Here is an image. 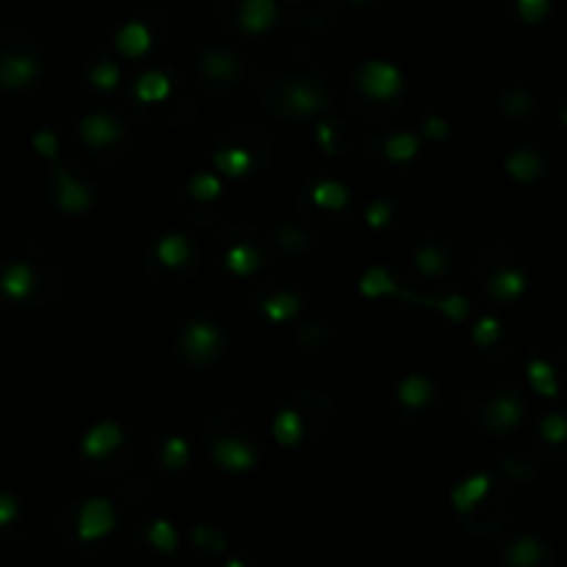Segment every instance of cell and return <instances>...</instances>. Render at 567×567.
<instances>
[{
  "label": "cell",
  "instance_id": "cell-12",
  "mask_svg": "<svg viewBox=\"0 0 567 567\" xmlns=\"http://www.w3.org/2000/svg\"><path fill=\"white\" fill-rule=\"evenodd\" d=\"M233 349V330L214 310H194L181 321L172 338L175 360L188 371H208Z\"/></svg>",
  "mask_w": 567,
  "mask_h": 567
},
{
  "label": "cell",
  "instance_id": "cell-18",
  "mask_svg": "<svg viewBox=\"0 0 567 567\" xmlns=\"http://www.w3.org/2000/svg\"><path fill=\"white\" fill-rule=\"evenodd\" d=\"M44 78V50L33 31L22 25L0 28V89L28 94Z\"/></svg>",
  "mask_w": 567,
  "mask_h": 567
},
{
  "label": "cell",
  "instance_id": "cell-19",
  "mask_svg": "<svg viewBox=\"0 0 567 567\" xmlns=\"http://www.w3.org/2000/svg\"><path fill=\"white\" fill-rule=\"evenodd\" d=\"M172 33V17L161 6H138L116 25L111 37L114 55L127 61H144L158 53Z\"/></svg>",
  "mask_w": 567,
  "mask_h": 567
},
{
  "label": "cell",
  "instance_id": "cell-24",
  "mask_svg": "<svg viewBox=\"0 0 567 567\" xmlns=\"http://www.w3.org/2000/svg\"><path fill=\"white\" fill-rule=\"evenodd\" d=\"M424 153V138L419 131L410 127H393V131H380L365 144V164L380 175H404L415 169Z\"/></svg>",
  "mask_w": 567,
  "mask_h": 567
},
{
  "label": "cell",
  "instance_id": "cell-48",
  "mask_svg": "<svg viewBox=\"0 0 567 567\" xmlns=\"http://www.w3.org/2000/svg\"><path fill=\"white\" fill-rule=\"evenodd\" d=\"M515 14L524 22H529V25H535V22H540L548 14V3L546 0H518L515 3Z\"/></svg>",
  "mask_w": 567,
  "mask_h": 567
},
{
  "label": "cell",
  "instance_id": "cell-49",
  "mask_svg": "<svg viewBox=\"0 0 567 567\" xmlns=\"http://www.w3.org/2000/svg\"><path fill=\"white\" fill-rule=\"evenodd\" d=\"M225 567H260L258 559H252L249 554H230V557L225 559Z\"/></svg>",
  "mask_w": 567,
  "mask_h": 567
},
{
  "label": "cell",
  "instance_id": "cell-26",
  "mask_svg": "<svg viewBox=\"0 0 567 567\" xmlns=\"http://www.w3.org/2000/svg\"><path fill=\"white\" fill-rule=\"evenodd\" d=\"M393 404L404 424L410 426H426L441 415L443 404V388L435 374L426 371H410L396 382L393 391Z\"/></svg>",
  "mask_w": 567,
  "mask_h": 567
},
{
  "label": "cell",
  "instance_id": "cell-15",
  "mask_svg": "<svg viewBox=\"0 0 567 567\" xmlns=\"http://www.w3.org/2000/svg\"><path fill=\"white\" fill-rule=\"evenodd\" d=\"M83 153L100 166H116L131 155L133 131L131 122L111 105H94L83 111L75 125Z\"/></svg>",
  "mask_w": 567,
  "mask_h": 567
},
{
  "label": "cell",
  "instance_id": "cell-17",
  "mask_svg": "<svg viewBox=\"0 0 567 567\" xmlns=\"http://www.w3.org/2000/svg\"><path fill=\"white\" fill-rule=\"evenodd\" d=\"M354 197L349 183L330 175H310L297 186V219L319 230V227H343L352 221Z\"/></svg>",
  "mask_w": 567,
  "mask_h": 567
},
{
  "label": "cell",
  "instance_id": "cell-37",
  "mask_svg": "<svg viewBox=\"0 0 567 567\" xmlns=\"http://www.w3.org/2000/svg\"><path fill=\"white\" fill-rule=\"evenodd\" d=\"M515 332L502 316L496 313H485L474 321L471 327V343H474L476 352L482 354L485 360H507L509 354L515 352Z\"/></svg>",
  "mask_w": 567,
  "mask_h": 567
},
{
  "label": "cell",
  "instance_id": "cell-21",
  "mask_svg": "<svg viewBox=\"0 0 567 567\" xmlns=\"http://www.w3.org/2000/svg\"><path fill=\"white\" fill-rule=\"evenodd\" d=\"M44 197L59 214L83 216L97 203V183L70 161H53L44 172Z\"/></svg>",
  "mask_w": 567,
  "mask_h": 567
},
{
  "label": "cell",
  "instance_id": "cell-40",
  "mask_svg": "<svg viewBox=\"0 0 567 567\" xmlns=\"http://www.w3.org/2000/svg\"><path fill=\"white\" fill-rule=\"evenodd\" d=\"M81 78L92 92L97 94H111L122 86L125 81V72H122L120 59H116L111 50L94 48L89 50L86 59L81 61Z\"/></svg>",
  "mask_w": 567,
  "mask_h": 567
},
{
  "label": "cell",
  "instance_id": "cell-28",
  "mask_svg": "<svg viewBox=\"0 0 567 567\" xmlns=\"http://www.w3.org/2000/svg\"><path fill=\"white\" fill-rule=\"evenodd\" d=\"M526 380L537 396L548 402H567V349L557 341L532 347L526 358Z\"/></svg>",
  "mask_w": 567,
  "mask_h": 567
},
{
  "label": "cell",
  "instance_id": "cell-31",
  "mask_svg": "<svg viewBox=\"0 0 567 567\" xmlns=\"http://www.w3.org/2000/svg\"><path fill=\"white\" fill-rule=\"evenodd\" d=\"M363 219L369 230L402 238L415 227L419 210H415V205L404 194H380V197H374L365 205Z\"/></svg>",
  "mask_w": 567,
  "mask_h": 567
},
{
  "label": "cell",
  "instance_id": "cell-34",
  "mask_svg": "<svg viewBox=\"0 0 567 567\" xmlns=\"http://www.w3.org/2000/svg\"><path fill=\"white\" fill-rule=\"evenodd\" d=\"M271 247H275V258L288 260V264H308L319 249V238H316L313 227L305 225L297 216H286L277 219L269 227Z\"/></svg>",
  "mask_w": 567,
  "mask_h": 567
},
{
  "label": "cell",
  "instance_id": "cell-46",
  "mask_svg": "<svg viewBox=\"0 0 567 567\" xmlns=\"http://www.w3.org/2000/svg\"><path fill=\"white\" fill-rule=\"evenodd\" d=\"M537 97L529 86H504L498 94V109L507 120H532L537 114Z\"/></svg>",
  "mask_w": 567,
  "mask_h": 567
},
{
  "label": "cell",
  "instance_id": "cell-32",
  "mask_svg": "<svg viewBox=\"0 0 567 567\" xmlns=\"http://www.w3.org/2000/svg\"><path fill=\"white\" fill-rule=\"evenodd\" d=\"M147 463L161 476H181L192 468L194 446L186 435L172 430H155L147 437Z\"/></svg>",
  "mask_w": 567,
  "mask_h": 567
},
{
  "label": "cell",
  "instance_id": "cell-50",
  "mask_svg": "<svg viewBox=\"0 0 567 567\" xmlns=\"http://www.w3.org/2000/svg\"><path fill=\"white\" fill-rule=\"evenodd\" d=\"M557 125H559V131H563V136L567 138V100H565L563 109H559V114H557Z\"/></svg>",
  "mask_w": 567,
  "mask_h": 567
},
{
  "label": "cell",
  "instance_id": "cell-36",
  "mask_svg": "<svg viewBox=\"0 0 567 567\" xmlns=\"http://www.w3.org/2000/svg\"><path fill=\"white\" fill-rule=\"evenodd\" d=\"M293 341L299 349L310 354H324L341 338V324L336 321V316L327 313V310H305L302 319L291 327Z\"/></svg>",
  "mask_w": 567,
  "mask_h": 567
},
{
  "label": "cell",
  "instance_id": "cell-11",
  "mask_svg": "<svg viewBox=\"0 0 567 567\" xmlns=\"http://www.w3.org/2000/svg\"><path fill=\"white\" fill-rule=\"evenodd\" d=\"M468 280L482 302L491 308H504L524 297L529 288V271L518 249L504 241H493L476 255Z\"/></svg>",
  "mask_w": 567,
  "mask_h": 567
},
{
  "label": "cell",
  "instance_id": "cell-14",
  "mask_svg": "<svg viewBox=\"0 0 567 567\" xmlns=\"http://www.w3.org/2000/svg\"><path fill=\"white\" fill-rule=\"evenodd\" d=\"M214 260L233 280H252L275 260L269 230L249 221L225 225L214 238Z\"/></svg>",
  "mask_w": 567,
  "mask_h": 567
},
{
  "label": "cell",
  "instance_id": "cell-51",
  "mask_svg": "<svg viewBox=\"0 0 567 567\" xmlns=\"http://www.w3.org/2000/svg\"><path fill=\"white\" fill-rule=\"evenodd\" d=\"M3 233H6V210L0 205V241H3Z\"/></svg>",
  "mask_w": 567,
  "mask_h": 567
},
{
  "label": "cell",
  "instance_id": "cell-5",
  "mask_svg": "<svg viewBox=\"0 0 567 567\" xmlns=\"http://www.w3.org/2000/svg\"><path fill=\"white\" fill-rule=\"evenodd\" d=\"M55 535L70 551L100 557L120 543L125 529V515L111 498L89 493V496L66 498L55 509Z\"/></svg>",
  "mask_w": 567,
  "mask_h": 567
},
{
  "label": "cell",
  "instance_id": "cell-22",
  "mask_svg": "<svg viewBox=\"0 0 567 567\" xmlns=\"http://www.w3.org/2000/svg\"><path fill=\"white\" fill-rule=\"evenodd\" d=\"M225 181L214 169H197L186 177L177 197V210L188 225L210 227L219 225L227 214Z\"/></svg>",
  "mask_w": 567,
  "mask_h": 567
},
{
  "label": "cell",
  "instance_id": "cell-38",
  "mask_svg": "<svg viewBox=\"0 0 567 567\" xmlns=\"http://www.w3.org/2000/svg\"><path fill=\"white\" fill-rule=\"evenodd\" d=\"M33 515L31 504L14 487H0V537L9 543H25L33 535Z\"/></svg>",
  "mask_w": 567,
  "mask_h": 567
},
{
  "label": "cell",
  "instance_id": "cell-45",
  "mask_svg": "<svg viewBox=\"0 0 567 567\" xmlns=\"http://www.w3.org/2000/svg\"><path fill=\"white\" fill-rule=\"evenodd\" d=\"M460 114L452 103H435L421 114L419 136L426 142H446L457 131Z\"/></svg>",
  "mask_w": 567,
  "mask_h": 567
},
{
  "label": "cell",
  "instance_id": "cell-1",
  "mask_svg": "<svg viewBox=\"0 0 567 567\" xmlns=\"http://www.w3.org/2000/svg\"><path fill=\"white\" fill-rule=\"evenodd\" d=\"M258 103L288 125H305L332 105L327 66L305 48H269L252 66Z\"/></svg>",
  "mask_w": 567,
  "mask_h": 567
},
{
  "label": "cell",
  "instance_id": "cell-25",
  "mask_svg": "<svg viewBox=\"0 0 567 567\" xmlns=\"http://www.w3.org/2000/svg\"><path fill=\"white\" fill-rule=\"evenodd\" d=\"M360 297L380 316H404L419 308L421 293L402 280L391 266L374 264L360 277Z\"/></svg>",
  "mask_w": 567,
  "mask_h": 567
},
{
  "label": "cell",
  "instance_id": "cell-33",
  "mask_svg": "<svg viewBox=\"0 0 567 567\" xmlns=\"http://www.w3.org/2000/svg\"><path fill=\"white\" fill-rule=\"evenodd\" d=\"M343 6L332 3H316V6H282V22L291 33L305 37V33H316V37H336L347 28L343 20ZM280 22V25H282Z\"/></svg>",
  "mask_w": 567,
  "mask_h": 567
},
{
  "label": "cell",
  "instance_id": "cell-47",
  "mask_svg": "<svg viewBox=\"0 0 567 567\" xmlns=\"http://www.w3.org/2000/svg\"><path fill=\"white\" fill-rule=\"evenodd\" d=\"M61 147H64V142H61V136L53 127H39V131L33 133V150H37L48 164L61 161Z\"/></svg>",
  "mask_w": 567,
  "mask_h": 567
},
{
  "label": "cell",
  "instance_id": "cell-2",
  "mask_svg": "<svg viewBox=\"0 0 567 567\" xmlns=\"http://www.w3.org/2000/svg\"><path fill=\"white\" fill-rule=\"evenodd\" d=\"M64 291V264L39 241L11 244L0 252V299L17 310H44Z\"/></svg>",
  "mask_w": 567,
  "mask_h": 567
},
{
  "label": "cell",
  "instance_id": "cell-10",
  "mask_svg": "<svg viewBox=\"0 0 567 567\" xmlns=\"http://www.w3.org/2000/svg\"><path fill=\"white\" fill-rule=\"evenodd\" d=\"M136 435L120 415L92 421L78 441V460L83 474L92 480H120L136 460Z\"/></svg>",
  "mask_w": 567,
  "mask_h": 567
},
{
  "label": "cell",
  "instance_id": "cell-7",
  "mask_svg": "<svg viewBox=\"0 0 567 567\" xmlns=\"http://www.w3.org/2000/svg\"><path fill=\"white\" fill-rule=\"evenodd\" d=\"M205 454L225 474H249L264 463V441L258 426L247 413L219 410L210 415L199 432Z\"/></svg>",
  "mask_w": 567,
  "mask_h": 567
},
{
  "label": "cell",
  "instance_id": "cell-42",
  "mask_svg": "<svg viewBox=\"0 0 567 567\" xmlns=\"http://www.w3.org/2000/svg\"><path fill=\"white\" fill-rule=\"evenodd\" d=\"M316 147L327 155V158H343L352 150V127L343 120L338 111H327L316 120Z\"/></svg>",
  "mask_w": 567,
  "mask_h": 567
},
{
  "label": "cell",
  "instance_id": "cell-13",
  "mask_svg": "<svg viewBox=\"0 0 567 567\" xmlns=\"http://www.w3.org/2000/svg\"><path fill=\"white\" fill-rule=\"evenodd\" d=\"M275 158V138L258 125L227 127L216 136L210 150V166L219 177L230 181H249L260 175Z\"/></svg>",
  "mask_w": 567,
  "mask_h": 567
},
{
  "label": "cell",
  "instance_id": "cell-30",
  "mask_svg": "<svg viewBox=\"0 0 567 567\" xmlns=\"http://www.w3.org/2000/svg\"><path fill=\"white\" fill-rule=\"evenodd\" d=\"M221 25L241 37H260L282 22V6L275 0H227L216 6Z\"/></svg>",
  "mask_w": 567,
  "mask_h": 567
},
{
  "label": "cell",
  "instance_id": "cell-41",
  "mask_svg": "<svg viewBox=\"0 0 567 567\" xmlns=\"http://www.w3.org/2000/svg\"><path fill=\"white\" fill-rule=\"evenodd\" d=\"M186 537L188 543H192L194 551H197L203 559H214L216 563V559L230 557V548H233L230 532H227L219 520L208 518V515L194 518L192 524H188Z\"/></svg>",
  "mask_w": 567,
  "mask_h": 567
},
{
  "label": "cell",
  "instance_id": "cell-3",
  "mask_svg": "<svg viewBox=\"0 0 567 567\" xmlns=\"http://www.w3.org/2000/svg\"><path fill=\"white\" fill-rule=\"evenodd\" d=\"M127 105L153 127H181L197 114V86L175 66L150 64L133 75Z\"/></svg>",
  "mask_w": 567,
  "mask_h": 567
},
{
  "label": "cell",
  "instance_id": "cell-27",
  "mask_svg": "<svg viewBox=\"0 0 567 567\" xmlns=\"http://www.w3.org/2000/svg\"><path fill=\"white\" fill-rule=\"evenodd\" d=\"M131 554L142 567H172L181 557V532L166 515L144 518L131 532Z\"/></svg>",
  "mask_w": 567,
  "mask_h": 567
},
{
  "label": "cell",
  "instance_id": "cell-6",
  "mask_svg": "<svg viewBox=\"0 0 567 567\" xmlns=\"http://www.w3.org/2000/svg\"><path fill=\"white\" fill-rule=\"evenodd\" d=\"M452 509L457 524L468 535L493 537L507 526L513 515V487L496 474V468L474 471L454 482Z\"/></svg>",
  "mask_w": 567,
  "mask_h": 567
},
{
  "label": "cell",
  "instance_id": "cell-29",
  "mask_svg": "<svg viewBox=\"0 0 567 567\" xmlns=\"http://www.w3.org/2000/svg\"><path fill=\"white\" fill-rule=\"evenodd\" d=\"M460 258L457 238L446 227H430L415 238L410 264L424 282H443L454 271Z\"/></svg>",
  "mask_w": 567,
  "mask_h": 567
},
{
  "label": "cell",
  "instance_id": "cell-8",
  "mask_svg": "<svg viewBox=\"0 0 567 567\" xmlns=\"http://www.w3.org/2000/svg\"><path fill=\"white\" fill-rule=\"evenodd\" d=\"M336 404L321 388H297L288 393L271 419V437L288 452H308L319 446L332 430Z\"/></svg>",
  "mask_w": 567,
  "mask_h": 567
},
{
  "label": "cell",
  "instance_id": "cell-43",
  "mask_svg": "<svg viewBox=\"0 0 567 567\" xmlns=\"http://www.w3.org/2000/svg\"><path fill=\"white\" fill-rule=\"evenodd\" d=\"M419 308L426 313L437 316L446 324H463L471 316V299L460 291H449V288H435L432 293H421Z\"/></svg>",
  "mask_w": 567,
  "mask_h": 567
},
{
  "label": "cell",
  "instance_id": "cell-9",
  "mask_svg": "<svg viewBox=\"0 0 567 567\" xmlns=\"http://www.w3.org/2000/svg\"><path fill=\"white\" fill-rule=\"evenodd\" d=\"M408 75L388 59H363L354 64L347 81L352 111L371 120H391L408 103Z\"/></svg>",
  "mask_w": 567,
  "mask_h": 567
},
{
  "label": "cell",
  "instance_id": "cell-44",
  "mask_svg": "<svg viewBox=\"0 0 567 567\" xmlns=\"http://www.w3.org/2000/svg\"><path fill=\"white\" fill-rule=\"evenodd\" d=\"M535 452L546 463L567 457V413H551L537 424Z\"/></svg>",
  "mask_w": 567,
  "mask_h": 567
},
{
  "label": "cell",
  "instance_id": "cell-20",
  "mask_svg": "<svg viewBox=\"0 0 567 567\" xmlns=\"http://www.w3.org/2000/svg\"><path fill=\"white\" fill-rule=\"evenodd\" d=\"M194 72L199 86L214 94H233L244 83L247 64L241 50L227 39H205L194 50Z\"/></svg>",
  "mask_w": 567,
  "mask_h": 567
},
{
  "label": "cell",
  "instance_id": "cell-4",
  "mask_svg": "<svg viewBox=\"0 0 567 567\" xmlns=\"http://www.w3.org/2000/svg\"><path fill=\"white\" fill-rule=\"evenodd\" d=\"M457 408L463 424L485 437L509 435L529 415V404L520 388L498 374H482L465 382Z\"/></svg>",
  "mask_w": 567,
  "mask_h": 567
},
{
  "label": "cell",
  "instance_id": "cell-23",
  "mask_svg": "<svg viewBox=\"0 0 567 567\" xmlns=\"http://www.w3.org/2000/svg\"><path fill=\"white\" fill-rule=\"evenodd\" d=\"M252 310L271 327L297 324L308 310V297H305L302 282L288 280V277H269L260 280L249 293Z\"/></svg>",
  "mask_w": 567,
  "mask_h": 567
},
{
  "label": "cell",
  "instance_id": "cell-39",
  "mask_svg": "<svg viewBox=\"0 0 567 567\" xmlns=\"http://www.w3.org/2000/svg\"><path fill=\"white\" fill-rule=\"evenodd\" d=\"M498 567H554V554L543 537L520 532L502 546Z\"/></svg>",
  "mask_w": 567,
  "mask_h": 567
},
{
  "label": "cell",
  "instance_id": "cell-16",
  "mask_svg": "<svg viewBox=\"0 0 567 567\" xmlns=\"http://www.w3.org/2000/svg\"><path fill=\"white\" fill-rule=\"evenodd\" d=\"M144 269L158 286H181L199 269L197 238L181 227L158 230L144 247Z\"/></svg>",
  "mask_w": 567,
  "mask_h": 567
},
{
  "label": "cell",
  "instance_id": "cell-35",
  "mask_svg": "<svg viewBox=\"0 0 567 567\" xmlns=\"http://www.w3.org/2000/svg\"><path fill=\"white\" fill-rule=\"evenodd\" d=\"M504 169L515 183H540L551 172V147L543 144L540 138L520 142L504 155Z\"/></svg>",
  "mask_w": 567,
  "mask_h": 567
}]
</instances>
